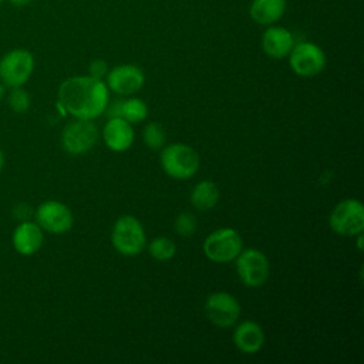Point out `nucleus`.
<instances>
[{"label":"nucleus","mask_w":364,"mask_h":364,"mask_svg":"<svg viewBox=\"0 0 364 364\" xmlns=\"http://www.w3.org/2000/svg\"><path fill=\"white\" fill-rule=\"evenodd\" d=\"M4 88H6V87L0 82V102H1V100L4 98Z\"/></svg>","instance_id":"obj_28"},{"label":"nucleus","mask_w":364,"mask_h":364,"mask_svg":"<svg viewBox=\"0 0 364 364\" xmlns=\"http://www.w3.org/2000/svg\"><path fill=\"white\" fill-rule=\"evenodd\" d=\"M44 230L33 220H21L11 235L14 250L21 256H31L37 253L44 242Z\"/></svg>","instance_id":"obj_13"},{"label":"nucleus","mask_w":364,"mask_h":364,"mask_svg":"<svg viewBox=\"0 0 364 364\" xmlns=\"http://www.w3.org/2000/svg\"><path fill=\"white\" fill-rule=\"evenodd\" d=\"M144 81L142 70L134 64L117 65L107 74V87L119 95H131L139 91Z\"/></svg>","instance_id":"obj_12"},{"label":"nucleus","mask_w":364,"mask_h":364,"mask_svg":"<svg viewBox=\"0 0 364 364\" xmlns=\"http://www.w3.org/2000/svg\"><path fill=\"white\" fill-rule=\"evenodd\" d=\"M239 279L247 287H260L269 277V260L257 249H245L235 259Z\"/></svg>","instance_id":"obj_8"},{"label":"nucleus","mask_w":364,"mask_h":364,"mask_svg":"<svg viewBox=\"0 0 364 364\" xmlns=\"http://www.w3.org/2000/svg\"><path fill=\"white\" fill-rule=\"evenodd\" d=\"M242 250L240 235L230 228H222L212 232L203 242L205 256L216 263L233 262Z\"/></svg>","instance_id":"obj_5"},{"label":"nucleus","mask_w":364,"mask_h":364,"mask_svg":"<svg viewBox=\"0 0 364 364\" xmlns=\"http://www.w3.org/2000/svg\"><path fill=\"white\" fill-rule=\"evenodd\" d=\"M330 228L343 236H354L364 230V206L358 199L338 202L328 219Z\"/></svg>","instance_id":"obj_6"},{"label":"nucleus","mask_w":364,"mask_h":364,"mask_svg":"<svg viewBox=\"0 0 364 364\" xmlns=\"http://www.w3.org/2000/svg\"><path fill=\"white\" fill-rule=\"evenodd\" d=\"M3 1H4V0H0V4H1V3H3Z\"/></svg>","instance_id":"obj_29"},{"label":"nucleus","mask_w":364,"mask_h":364,"mask_svg":"<svg viewBox=\"0 0 364 364\" xmlns=\"http://www.w3.org/2000/svg\"><path fill=\"white\" fill-rule=\"evenodd\" d=\"M38 226L50 233L61 235L73 228V213L70 208L60 200H46L34 210Z\"/></svg>","instance_id":"obj_10"},{"label":"nucleus","mask_w":364,"mask_h":364,"mask_svg":"<svg viewBox=\"0 0 364 364\" xmlns=\"http://www.w3.org/2000/svg\"><path fill=\"white\" fill-rule=\"evenodd\" d=\"M9 3L13 6V7H17V9H21V7H27L33 3V0H9Z\"/></svg>","instance_id":"obj_26"},{"label":"nucleus","mask_w":364,"mask_h":364,"mask_svg":"<svg viewBox=\"0 0 364 364\" xmlns=\"http://www.w3.org/2000/svg\"><path fill=\"white\" fill-rule=\"evenodd\" d=\"M233 343L239 351L245 354H255L264 344V333L257 323L246 320L235 328Z\"/></svg>","instance_id":"obj_16"},{"label":"nucleus","mask_w":364,"mask_h":364,"mask_svg":"<svg viewBox=\"0 0 364 364\" xmlns=\"http://www.w3.org/2000/svg\"><path fill=\"white\" fill-rule=\"evenodd\" d=\"M296 44L290 30L282 26L270 24L262 34V48L272 58H284Z\"/></svg>","instance_id":"obj_14"},{"label":"nucleus","mask_w":364,"mask_h":364,"mask_svg":"<svg viewBox=\"0 0 364 364\" xmlns=\"http://www.w3.org/2000/svg\"><path fill=\"white\" fill-rule=\"evenodd\" d=\"M107 74H108V65L104 60L97 58V60L90 63V65H88V75L90 77H92L95 80H102L104 77H107Z\"/></svg>","instance_id":"obj_24"},{"label":"nucleus","mask_w":364,"mask_h":364,"mask_svg":"<svg viewBox=\"0 0 364 364\" xmlns=\"http://www.w3.org/2000/svg\"><path fill=\"white\" fill-rule=\"evenodd\" d=\"M175 230L179 236H185V237L191 236L196 230V219L193 218V215L189 212H183L178 215L175 220Z\"/></svg>","instance_id":"obj_23"},{"label":"nucleus","mask_w":364,"mask_h":364,"mask_svg":"<svg viewBox=\"0 0 364 364\" xmlns=\"http://www.w3.org/2000/svg\"><path fill=\"white\" fill-rule=\"evenodd\" d=\"M148 252L155 260L165 262L175 256L176 246L171 239H168L165 236H159V237H155L151 240V243L148 245Z\"/></svg>","instance_id":"obj_19"},{"label":"nucleus","mask_w":364,"mask_h":364,"mask_svg":"<svg viewBox=\"0 0 364 364\" xmlns=\"http://www.w3.org/2000/svg\"><path fill=\"white\" fill-rule=\"evenodd\" d=\"M142 138H144V142L148 148H151L154 151H158L164 146L165 139H166V134H165V129L162 128V125L159 122H149L144 128Z\"/></svg>","instance_id":"obj_21"},{"label":"nucleus","mask_w":364,"mask_h":364,"mask_svg":"<svg viewBox=\"0 0 364 364\" xmlns=\"http://www.w3.org/2000/svg\"><path fill=\"white\" fill-rule=\"evenodd\" d=\"M286 11V0H252L250 18L260 26L276 24Z\"/></svg>","instance_id":"obj_17"},{"label":"nucleus","mask_w":364,"mask_h":364,"mask_svg":"<svg viewBox=\"0 0 364 364\" xmlns=\"http://www.w3.org/2000/svg\"><path fill=\"white\" fill-rule=\"evenodd\" d=\"M98 129L92 119H80L68 122L61 132V145L64 151L73 155L88 152L97 142Z\"/></svg>","instance_id":"obj_9"},{"label":"nucleus","mask_w":364,"mask_h":364,"mask_svg":"<svg viewBox=\"0 0 364 364\" xmlns=\"http://www.w3.org/2000/svg\"><path fill=\"white\" fill-rule=\"evenodd\" d=\"M7 102L11 111H14L16 114H24L30 108L31 98L23 87H14V88H10V92L7 95Z\"/></svg>","instance_id":"obj_22"},{"label":"nucleus","mask_w":364,"mask_h":364,"mask_svg":"<svg viewBox=\"0 0 364 364\" xmlns=\"http://www.w3.org/2000/svg\"><path fill=\"white\" fill-rule=\"evenodd\" d=\"M36 60L27 48H11L0 58V82L7 88L23 87L33 75Z\"/></svg>","instance_id":"obj_2"},{"label":"nucleus","mask_w":364,"mask_h":364,"mask_svg":"<svg viewBox=\"0 0 364 364\" xmlns=\"http://www.w3.org/2000/svg\"><path fill=\"white\" fill-rule=\"evenodd\" d=\"M161 166L175 179H189L199 169V155L186 144H171L161 152Z\"/></svg>","instance_id":"obj_3"},{"label":"nucleus","mask_w":364,"mask_h":364,"mask_svg":"<svg viewBox=\"0 0 364 364\" xmlns=\"http://www.w3.org/2000/svg\"><path fill=\"white\" fill-rule=\"evenodd\" d=\"M287 57L290 68L300 77H314L320 74L327 63L323 48L311 41L296 43Z\"/></svg>","instance_id":"obj_7"},{"label":"nucleus","mask_w":364,"mask_h":364,"mask_svg":"<svg viewBox=\"0 0 364 364\" xmlns=\"http://www.w3.org/2000/svg\"><path fill=\"white\" fill-rule=\"evenodd\" d=\"M122 102L124 100L118 98V100H114V101H108L107 107H105V115L109 118H122Z\"/></svg>","instance_id":"obj_25"},{"label":"nucleus","mask_w":364,"mask_h":364,"mask_svg":"<svg viewBox=\"0 0 364 364\" xmlns=\"http://www.w3.org/2000/svg\"><path fill=\"white\" fill-rule=\"evenodd\" d=\"M102 138L111 151L124 152L134 142V128L124 118H109L102 129Z\"/></svg>","instance_id":"obj_15"},{"label":"nucleus","mask_w":364,"mask_h":364,"mask_svg":"<svg viewBox=\"0 0 364 364\" xmlns=\"http://www.w3.org/2000/svg\"><path fill=\"white\" fill-rule=\"evenodd\" d=\"M205 313L210 323L226 328L233 326L240 316L239 301L226 291H216L208 296L205 301Z\"/></svg>","instance_id":"obj_11"},{"label":"nucleus","mask_w":364,"mask_h":364,"mask_svg":"<svg viewBox=\"0 0 364 364\" xmlns=\"http://www.w3.org/2000/svg\"><path fill=\"white\" fill-rule=\"evenodd\" d=\"M111 242L118 253L124 256H135L144 250L146 236L141 222L136 218L124 215L117 219L112 228Z\"/></svg>","instance_id":"obj_4"},{"label":"nucleus","mask_w":364,"mask_h":364,"mask_svg":"<svg viewBox=\"0 0 364 364\" xmlns=\"http://www.w3.org/2000/svg\"><path fill=\"white\" fill-rule=\"evenodd\" d=\"M4 164H6V158H4V152L0 149V172L1 169L4 168Z\"/></svg>","instance_id":"obj_27"},{"label":"nucleus","mask_w":364,"mask_h":364,"mask_svg":"<svg viewBox=\"0 0 364 364\" xmlns=\"http://www.w3.org/2000/svg\"><path fill=\"white\" fill-rule=\"evenodd\" d=\"M148 115V107L141 98H129L122 102V118L129 124L141 122Z\"/></svg>","instance_id":"obj_20"},{"label":"nucleus","mask_w":364,"mask_h":364,"mask_svg":"<svg viewBox=\"0 0 364 364\" xmlns=\"http://www.w3.org/2000/svg\"><path fill=\"white\" fill-rule=\"evenodd\" d=\"M108 101L107 84L90 75L68 77L58 87V105L74 118L94 119L105 111Z\"/></svg>","instance_id":"obj_1"},{"label":"nucleus","mask_w":364,"mask_h":364,"mask_svg":"<svg viewBox=\"0 0 364 364\" xmlns=\"http://www.w3.org/2000/svg\"><path fill=\"white\" fill-rule=\"evenodd\" d=\"M219 202V188L212 181L196 183L191 192V203L199 210H209Z\"/></svg>","instance_id":"obj_18"}]
</instances>
